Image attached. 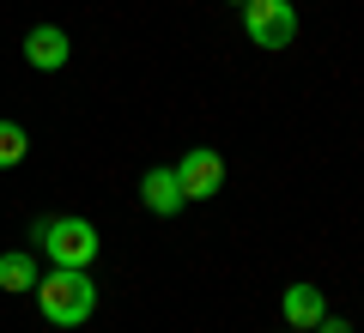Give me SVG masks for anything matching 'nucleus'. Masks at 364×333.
Instances as JSON below:
<instances>
[{
    "label": "nucleus",
    "mask_w": 364,
    "mask_h": 333,
    "mask_svg": "<svg viewBox=\"0 0 364 333\" xmlns=\"http://www.w3.org/2000/svg\"><path fill=\"white\" fill-rule=\"evenodd\" d=\"M37 309L49 327H79V321H91V309H97V285H91V267H55L37 279Z\"/></svg>",
    "instance_id": "nucleus-1"
},
{
    "label": "nucleus",
    "mask_w": 364,
    "mask_h": 333,
    "mask_svg": "<svg viewBox=\"0 0 364 333\" xmlns=\"http://www.w3.org/2000/svg\"><path fill=\"white\" fill-rule=\"evenodd\" d=\"M31 236L43 243V255H49L55 267H91L97 249H104L97 224H91V218H73V212H67V218H37Z\"/></svg>",
    "instance_id": "nucleus-2"
},
{
    "label": "nucleus",
    "mask_w": 364,
    "mask_h": 333,
    "mask_svg": "<svg viewBox=\"0 0 364 333\" xmlns=\"http://www.w3.org/2000/svg\"><path fill=\"white\" fill-rule=\"evenodd\" d=\"M243 31L255 49H291L298 37V6L291 0H243Z\"/></svg>",
    "instance_id": "nucleus-3"
},
{
    "label": "nucleus",
    "mask_w": 364,
    "mask_h": 333,
    "mask_svg": "<svg viewBox=\"0 0 364 333\" xmlns=\"http://www.w3.org/2000/svg\"><path fill=\"white\" fill-rule=\"evenodd\" d=\"M182 182V194L188 200H213V194L225 188V158L213 152V146H195V152H182V164H170Z\"/></svg>",
    "instance_id": "nucleus-4"
},
{
    "label": "nucleus",
    "mask_w": 364,
    "mask_h": 333,
    "mask_svg": "<svg viewBox=\"0 0 364 333\" xmlns=\"http://www.w3.org/2000/svg\"><path fill=\"white\" fill-rule=\"evenodd\" d=\"M140 200H146V212L176 218L182 206H188V194H182V182H176V170H170V164H152V170L140 176Z\"/></svg>",
    "instance_id": "nucleus-5"
},
{
    "label": "nucleus",
    "mask_w": 364,
    "mask_h": 333,
    "mask_svg": "<svg viewBox=\"0 0 364 333\" xmlns=\"http://www.w3.org/2000/svg\"><path fill=\"white\" fill-rule=\"evenodd\" d=\"M67 55H73V43H67L61 25H37V31L25 37V61L37 67V73H61Z\"/></svg>",
    "instance_id": "nucleus-6"
},
{
    "label": "nucleus",
    "mask_w": 364,
    "mask_h": 333,
    "mask_svg": "<svg viewBox=\"0 0 364 333\" xmlns=\"http://www.w3.org/2000/svg\"><path fill=\"white\" fill-rule=\"evenodd\" d=\"M279 309H286V327H298V333H316V321L328 315V297L316 291V285H286V297H279Z\"/></svg>",
    "instance_id": "nucleus-7"
},
{
    "label": "nucleus",
    "mask_w": 364,
    "mask_h": 333,
    "mask_svg": "<svg viewBox=\"0 0 364 333\" xmlns=\"http://www.w3.org/2000/svg\"><path fill=\"white\" fill-rule=\"evenodd\" d=\"M37 261L25 255V249H13V255H0V291H37Z\"/></svg>",
    "instance_id": "nucleus-8"
},
{
    "label": "nucleus",
    "mask_w": 364,
    "mask_h": 333,
    "mask_svg": "<svg viewBox=\"0 0 364 333\" xmlns=\"http://www.w3.org/2000/svg\"><path fill=\"white\" fill-rule=\"evenodd\" d=\"M25 152H31L25 128H18V121H0V170H13V164H25Z\"/></svg>",
    "instance_id": "nucleus-9"
},
{
    "label": "nucleus",
    "mask_w": 364,
    "mask_h": 333,
    "mask_svg": "<svg viewBox=\"0 0 364 333\" xmlns=\"http://www.w3.org/2000/svg\"><path fill=\"white\" fill-rule=\"evenodd\" d=\"M316 333H352V327H346V321H334V315H322V321H316Z\"/></svg>",
    "instance_id": "nucleus-10"
},
{
    "label": "nucleus",
    "mask_w": 364,
    "mask_h": 333,
    "mask_svg": "<svg viewBox=\"0 0 364 333\" xmlns=\"http://www.w3.org/2000/svg\"><path fill=\"white\" fill-rule=\"evenodd\" d=\"M237 6H243V0H237Z\"/></svg>",
    "instance_id": "nucleus-11"
},
{
    "label": "nucleus",
    "mask_w": 364,
    "mask_h": 333,
    "mask_svg": "<svg viewBox=\"0 0 364 333\" xmlns=\"http://www.w3.org/2000/svg\"><path fill=\"white\" fill-rule=\"evenodd\" d=\"M291 333H298V327H291Z\"/></svg>",
    "instance_id": "nucleus-12"
}]
</instances>
